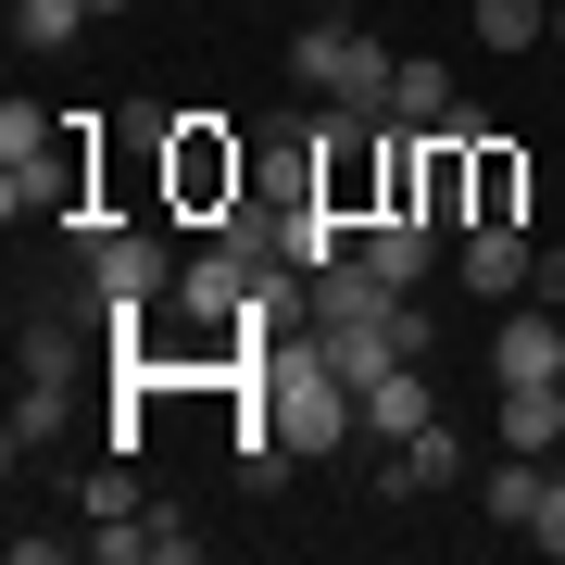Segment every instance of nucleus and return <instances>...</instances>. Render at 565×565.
I'll use <instances>...</instances> for the list:
<instances>
[{
	"label": "nucleus",
	"mask_w": 565,
	"mask_h": 565,
	"mask_svg": "<svg viewBox=\"0 0 565 565\" xmlns=\"http://www.w3.org/2000/svg\"><path fill=\"white\" fill-rule=\"evenodd\" d=\"M541 490H553V465H541V452H503V465L478 478V515H490V527H527V515H541Z\"/></svg>",
	"instance_id": "ddd939ff"
},
{
	"label": "nucleus",
	"mask_w": 565,
	"mask_h": 565,
	"mask_svg": "<svg viewBox=\"0 0 565 565\" xmlns=\"http://www.w3.org/2000/svg\"><path fill=\"white\" fill-rule=\"evenodd\" d=\"M553 465H565V452H553Z\"/></svg>",
	"instance_id": "b1692460"
},
{
	"label": "nucleus",
	"mask_w": 565,
	"mask_h": 565,
	"mask_svg": "<svg viewBox=\"0 0 565 565\" xmlns=\"http://www.w3.org/2000/svg\"><path fill=\"white\" fill-rule=\"evenodd\" d=\"M490 440L503 452H565V377H527V390H503V415H490Z\"/></svg>",
	"instance_id": "1a4fd4ad"
},
{
	"label": "nucleus",
	"mask_w": 565,
	"mask_h": 565,
	"mask_svg": "<svg viewBox=\"0 0 565 565\" xmlns=\"http://www.w3.org/2000/svg\"><path fill=\"white\" fill-rule=\"evenodd\" d=\"M553 189H565V163H553Z\"/></svg>",
	"instance_id": "5701e85b"
},
{
	"label": "nucleus",
	"mask_w": 565,
	"mask_h": 565,
	"mask_svg": "<svg viewBox=\"0 0 565 565\" xmlns=\"http://www.w3.org/2000/svg\"><path fill=\"white\" fill-rule=\"evenodd\" d=\"M415 427H440V377H427V364H390L377 390H364V440H415Z\"/></svg>",
	"instance_id": "0eeeda50"
},
{
	"label": "nucleus",
	"mask_w": 565,
	"mask_h": 565,
	"mask_svg": "<svg viewBox=\"0 0 565 565\" xmlns=\"http://www.w3.org/2000/svg\"><path fill=\"white\" fill-rule=\"evenodd\" d=\"M465 25H478V51H541L553 0H465Z\"/></svg>",
	"instance_id": "4468645a"
},
{
	"label": "nucleus",
	"mask_w": 565,
	"mask_h": 565,
	"mask_svg": "<svg viewBox=\"0 0 565 565\" xmlns=\"http://www.w3.org/2000/svg\"><path fill=\"white\" fill-rule=\"evenodd\" d=\"M51 440H63V377H25V390H13V427H0V452L25 465V452H51Z\"/></svg>",
	"instance_id": "2eb2a0df"
},
{
	"label": "nucleus",
	"mask_w": 565,
	"mask_h": 565,
	"mask_svg": "<svg viewBox=\"0 0 565 565\" xmlns=\"http://www.w3.org/2000/svg\"><path fill=\"white\" fill-rule=\"evenodd\" d=\"M13 39L25 51H76L88 39V0H13Z\"/></svg>",
	"instance_id": "dca6fc26"
},
{
	"label": "nucleus",
	"mask_w": 565,
	"mask_h": 565,
	"mask_svg": "<svg viewBox=\"0 0 565 565\" xmlns=\"http://www.w3.org/2000/svg\"><path fill=\"white\" fill-rule=\"evenodd\" d=\"M403 302H415V289H390V277H377L364 252H352V264H327V277H315V327H390Z\"/></svg>",
	"instance_id": "423d86ee"
},
{
	"label": "nucleus",
	"mask_w": 565,
	"mask_h": 565,
	"mask_svg": "<svg viewBox=\"0 0 565 565\" xmlns=\"http://www.w3.org/2000/svg\"><path fill=\"white\" fill-rule=\"evenodd\" d=\"M163 202H177V214H202V226L239 214V202H252V151H239V126L177 114V139H163Z\"/></svg>",
	"instance_id": "f03ea898"
},
{
	"label": "nucleus",
	"mask_w": 565,
	"mask_h": 565,
	"mask_svg": "<svg viewBox=\"0 0 565 565\" xmlns=\"http://www.w3.org/2000/svg\"><path fill=\"white\" fill-rule=\"evenodd\" d=\"M289 76H302V88H327L340 114H390V76H403V51L327 13V25H302V39H289Z\"/></svg>",
	"instance_id": "7ed1b4c3"
},
{
	"label": "nucleus",
	"mask_w": 565,
	"mask_h": 565,
	"mask_svg": "<svg viewBox=\"0 0 565 565\" xmlns=\"http://www.w3.org/2000/svg\"><path fill=\"white\" fill-rule=\"evenodd\" d=\"M51 139H63V114H39V102L0 114V163H25V151H51Z\"/></svg>",
	"instance_id": "a211bd4d"
},
{
	"label": "nucleus",
	"mask_w": 565,
	"mask_h": 565,
	"mask_svg": "<svg viewBox=\"0 0 565 565\" xmlns=\"http://www.w3.org/2000/svg\"><path fill=\"white\" fill-rule=\"evenodd\" d=\"M252 390H264V427H277L302 465H327V452L364 440V390L327 364V340H277V352L252 364Z\"/></svg>",
	"instance_id": "f257e3e1"
},
{
	"label": "nucleus",
	"mask_w": 565,
	"mask_h": 565,
	"mask_svg": "<svg viewBox=\"0 0 565 565\" xmlns=\"http://www.w3.org/2000/svg\"><path fill=\"white\" fill-rule=\"evenodd\" d=\"M452 63L440 51H403V76H390V126H452Z\"/></svg>",
	"instance_id": "f8f14e48"
},
{
	"label": "nucleus",
	"mask_w": 565,
	"mask_h": 565,
	"mask_svg": "<svg viewBox=\"0 0 565 565\" xmlns=\"http://www.w3.org/2000/svg\"><path fill=\"white\" fill-rule=\"evenodd\" d=\"M490 377H503V390L565 377V315L541 302V289H527V315H503V327H490Z\"/></svg>",
	"instance_id": "39448f33"
},
{
	"label": "nucleus",
	"mask_w": 565,
	"mask_h": 565,
	"mask_svg": "<svg viewBox=\"0 0 565 565\" xmlns=\"http://www.w3.org/2000/svg\"><path fill=\"white\" fill-rule=\"evenodd\" d=\"M114 13H139V0H88V25H114Z\"/></svg>",
	"instance_id": "412c9836"
},
{
	"label": "nucleus",
	"mask_w": 565,
	"mask_h": 565,
	"mask_svg": "<svg viewBox=\"0 0 565 565\" xmlns=\"http://www.w3.org/2000/svg\"><path fill=\"white\" fill-rule=\"evenodd\" d=\"M452 277L478 289V302H515V289L541 277V239H527V226H465V239H452Z\"/></svg>",
	"instance_id": "20e7f679"
},
{
	"label": "nucleus",
	"mask_w": 565,
	"mask_h": 565,
	"mask_svg": "<svg viewBox=\"0 0 565 565\" xmlns=\"http://www.w3.org/2000/svg\"><path fill=\"white\" fill-rule=\"evenodd\" d=\"M427 239H440V226H427V214H364V239H352V252L377 264L390 289H415V277H427Z\"/></svg>",
	"instance_id": "9b49d317"
},
{
	"label": "nucleus",
	"mask_w": 565,
	"mask_h": 565,
	"mask_svg": "<svg viewBox=\"0 0 565 565\" xmlns=\"http://www.w3.org/2000/svg\"><path fill=\"white\" fill-rule=\"evenodd\" d=\"M527 553H553V565H565V465H553V490H541V515H527Z\"/></svg>",
	"instance_id": "6ab92c4d"
},
{
	"label": "nucleus",
	"mask_w": 565,
	"mask_h": 565,
	"mask_svg": "<svg viewBox=\"0 0 565 565\" xmlns=\"http://www.w3.org/2000/svg\"><path fill=\"white\" fill-rule=\"evenodd\" d=\"M151 541H163V515H88V541H76V553H102V565H139Z\"/></svg>",
	"instance_id": "f3484780"
},
{
	"label": "nucleus",
	"mask_w": 565,
	"mask_h": 565,
	"mask_svg": "<svg viewBox=\"0 0 565 565\" xmlns=\"http://www.w3.org/2000/svg\"><path fill=\"white\" fill-rule=\"evenodd\" d=\"M553 51H565V0H553Z\"/></svg>",
	"instance_id": "4be33fe9"
},
{
	"label": "nucleus",
	"mask_w": 565,
	"mask_h": 565,
	"mask_svg": "<svg viewBox=\"0 0 565 565\" xmlns=\"http://www.w3.org/2000/svg\"><path fill=\"white\" fill-rule=\"evenodd\" d=\"M452 478H465V440H452V427H415V440L377 452V490H452Z\"/></svg>",
	"instance_id": "9d476101"
},
{
	"label": "nucleus",
	"mask_w": 565,
	"mask_h": 565,
	"mask_svg": "<svg viewBox=\"0 0 565 565\" xmlns=\"http://www.w3.org/2000/svg\"><path fill=\"white\" fill-rule=\"evenodd\" d=\"M527 289H541V302L565 315V239H541V277H527Z\"/></svg>",
	"instance_id": "aec40b11"
},
{
	"label": "nucleus",
	"mask_w": 565,
	"mask_h": 565,
	"mask_svg": "<svg viewBox=\"0 0 565 565\" xmlns=\"http://www.w3.org/2000/svg\"><path fill=\"white\" fill-rule=\"evenodd\" d=\"M527 189H541L527 151L503 139V126H478V214H465V226H527Z\"/></svg>",
	"instance_id": "6e6552de"
}]
</instances>
